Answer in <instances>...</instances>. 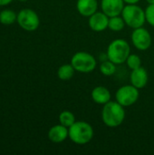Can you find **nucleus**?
Listing matches in <instances>:
<instances>
[{
  "label": "nucleus",
  "instance_id": "1",
  "mask_svg": "<svg viewBox=\"0 0 154 155\" xmlns=\"http://www.w3.org/2000/svg\"><path fill=\"white\" fill-rule=\"evenodd\" d=\"M125 119L124 107L117 101H109L103 104L102 110V120L103 124L110 128L120 126Z\"/></svg>",
  "mask_w": 154,
  "mask_h": 155
},
{
  "label": "nucleus",
  "instance_id": "2",
  "mask_svg": "<svg viewBox=\"0 0 154 155\" xmlns=\"http://www.w3.org/2000/svg\"><path fill=\"white\" fill-rule=\"evenodd\" d=\"M69 138L70 140L79 145H84L90 143L93 137V126L84 121L74 122L69 128Z\"/></svg>",
  "mask_w": 154,
  "mask_h": 155
},
{
  "label": "nucleus",
  "instance_id": "3",
  "mask_svg": "<svg viewBox=\"0 0 154 155\" xmlns=\"http://www.w3.org/2000/svg\"><path fill=\"white\" fill-rule=\"evenodd\" d=\"M131 54V47L124 39H115L110 43L107 47V59L113 62L115 64H122L126 62Z\"/></svg>",
  "mask_w": 154,
  "mask_h": 155
},
{
  "label": "nucleus",
  "instance_id": "4",
  "mask_svg": "<svg viewBox=\"0 0 154 155\" xmlns=\"http://www.w3.org/2000/svg\"><path fill=\"white\" fill-rule=\"evenodd\" d=\"M121 15L125 25L133 29L143 26L146 21L145 10L137 4H127V5H124Z\"/></svg>",
  "mask_w": 154,
  "mask_h": 155
},
{
  "label": "nucleus",
  "instance_id": "5",
  "mask_svg": "<svg viewBox=\"0 0 154 155\" xmlns=\"http://www.w3.org/2000/svg\"><path fill=\"white\" fill-rule=\"evenodd\" d=\"M71 64L75 71L83 74L93 72L97 64L95 57L93 54L83 51L77 52L73 55Z\"/></svg>",
  "mask_w": 154,
  "mask_h": 155
},
{
  "label": "nucleus",
  "instance_id": "6",
  "mask_svg": "<svg viewBox=\"0 0 154 155\" xmlns=\"http://www.w3.org/2000/svg\"><path fill=\"white\" fill-rule=\"evenodd\" d=\"M139 96V89L133 84H127L120 87L115 94L116 101L123 107H129L134 104L138 101Z\"/></svg>",
  "mask_w": 154,
  "mask_h": 155
},
{
  "label": "nucleus",
  "instance_id": "7",
  "mask_svg": "<svg viewBox=\"0 0 154 155\" xmlns=\"http://www.w3.org/2000/svg\"><path fill=\"white\" fill-rule=\"evenodd\" d=\"M16 21L24 30L28 32L36 30L40 25L38 15L34 10L29 8L22 9L17 15Z\"/></svg>",
  "mask_w": 154,
  "mask_h": 155
},
{
  "label": "nucleus",
  "instance_id": "8",
  "mask_svg": "<svg viewBox=\"0 0 154 155\" xmlns=\"http://www.w3.org/2000/svg\"><path fill=\"white\" fill-rule=\"evenodd\" d=\"M152 35L144 27H138L133 29L132 33V42L136 49L145 51L152 45Z\"/></svg>",
  "mask_w": 154,
  "mask_h": 155
},
{
  "label": "nucleus",
  "instance_id": "9",
  "mask_svg": "<svg viewBox=\"0 0 154 155\" xmlns=\"http://www.w3.org/2000/svg\"><path fill=\"white\" fill-rule=\"evenodd\" d=\"M124 7L123 0H101V8L109 17L120 15Z\"/></svg>",
  "mask_w": 154,
  "mask_h": 155
},
{
  "label": "nucleus",
  "instance_id": "10",
  "mask_svg": "<svg viewBox=\"0 0 154 155\" xmlns=\"http://www.w3.org/2000/svg\"><path fill=\"white\" fill-rule=\"evenodd\" d=\"M88 24L90 28L94 32H103L108 28L109 16L103 12H95L89 16Z\"/></svg>",
  "mask_w": 154,
  "mask_h": 155
},
{
  "label": "nucleus",
  "instance_id": "11",
  "mask_svg": "<svg viewBox=\"0 0 154 155\" xmlns=\"http://www.w3.org/2000/svg\"><path fill=\"white\" fill-rule=\"evenodd\" d=\"M148 73L145 68L143 66L132 70L131 75H130V80H131V84L135 86L138 89H142L146 86L148 83Z\"/></svg>",
  "mask_w": 154,
  "mask_h": 155
},
{
  "label": "nucleus",
  "instance_id": "12",
  "mask_svg": "<svg viewBox=\"0 0 154 155\" xmlns=\"http://www.w3.org/2000/svg\"><path fill=\"white\" fill-rule=\"evenodd\" d=\"M76 8L78 13L85 17H89L97 12L98 1L97 0H77Z\"/></svg>",
  "mask_w": 154,
  "mask_h": 155
},
{
  "label": "nucleus",
  "instance_id": "13",
  "mask_svg": "<svg viewBox=\"0 0 154 155\" xmlns=\"http://www.w3.org/2000/svg\"><path fill=\"white\" fill-rule=\"evenodd\" d=\"M69 137V132L68 128L60 124L54 125L52 128H50L48 132V138L52 143H60L66 140V138Z\"/></svg>",
  "mask_w": 154,
  "mask_h": 155
},
{
  "label": "nucleus",
  "instance_id": "14",
  "mask_svg": "<svg viewBox=\"0 0 154 155\" xmlns=\"http://www.w3.org/2000/svg\"><path fill=\"white\" fill-rule=\"evenodd\" d=\"M91 97L94 103L103 105L111 101V93L104 86H97L93 89Z\"/></svg>",
  "mask_w": 154,
  "mask_h": 155
},
{
  "label": "nucleus",
  "instance_id": "15",
  "mask_svg": "<svg viewBox=\"0 0 154 155\" xmlns=\"http://www.w3.org/2000/svg\"><path fill=\"white\" fill-rule=\"evenodd\" d=\"M74 72L75 70L74 66L72 65V64H65L59 67L57 71V76L59 79L63 81H67V80H70L74 76Z\"/></svg>",
  "mask_w": 154,
  "mask_h": 155
},
{
  "label": "nucleus",
  "instance_id": "16",
  "mask_svg": "<svg viewBox=\"0 0 154 155\" xmlns=\"http://www.w3.org/2000/svg\"><path fill=\"white\" fill-rule=\"evenodd\" d=\"M125 22L123 17L117 15V16H113L109 17V24H108V28L112 30L113 32H120L124 28Z\"/></svg>",
  "mask_w": 154,
  "mask_h": 155
},
{
  "label": "nucleus",
  "instance_id": "17",
  "mask_svg": "<svg viewBox=\"0 0 154 155\" xmlns=\"http://www.w3.org/2000/svg\"><path fill=\"white\" fill-rule=\"evenodd\" d=\"M99 69H100V72L104 76H112L116 72V64L113 62L107 59V60H104L103 62H102Z\"/></svg>",
  "mask_w": 154,
  "mask_h": 155
},
{
  "label": "nucleus",
  "instance_id": "18",
  "mask_svg": "<svg viewBox=\"0 0 154 155\" xmlns=\"http://www.w3.org/2000/svg\"><path fill=\"white\" fill-rule=\"evenodd\" d=\"M74 122H75V116L70 111H63L59 114V123L67 128H69Z\"/></svg>",
  "mask_w": 154,
  "mask_h": 155
},
{
  "label": "nucleus",
  "instance_id": "19",
  "mask_svg": "<svg viewBox=\"0 0 154 155\" xmlns=\"http://www.w3.org/2000/svg\"><path fill=\"white\" fill-rule=\"evenodd\" d=\"M17 19L15 13L10 9L3 10L0 13V23L3 25H11Z\"/></svg>",
  "mask_w": 154,
  "mask_h": 155
},
{
  "label": "nucleus",
  "instance_id": "20",
  "mask_svg": "<svg viewBox=\"0 0 154 155\" xmlns=\"http://www.w3.org/2000/svg\"><path fill=\"white\" fill-rule=\"evenodd\" d=\"M126 64L131 70H134L142 66V60L139 55L134 54H130V55L126 60Z\"/></svg>",
  "mask_w": 154,
  "mask_h": 155
},
{
  "label": "nucleus",
  "instance_id": "21",
  "mask_svg": "<svg viewBox=\"0 0 154 155\" xmlns=\"http://www.w3.org/2000/svg\"><path fill=\"white\" fill-rule=\"evenodd\" d=\"M145 16L148 24L154 27V4L149 5L145 9Z\"/></svg>",
  "mask_w": 154,
  "mask_h": 155
},
{
  "label": "nucleus",
  "instance_id": "22",
  "mask_svg": "<svg viewBox=\"0 0 154 155\" xmlns=\"http://www.w3.org/2000/svg\"><path fill=\"white\" fill-rule=\"evenodd\" d=\"M13 0H0V6H3V5H6L8 4H10Z\"/></svg>",
  "mask_w": 154,
  "mask_h": 155
},
{
  "label": "nucleus",
  "instance_id": "23",
  "mask_svg": "<svg viewBox=\"0 0 154 155\" xmlns=\"http://www.w3.org/2000/svg\"><path fill=\"white\" fill-rule=\"evenodd\" d=\"M126 4H137L140 0H123Z\"/></svg>",
  "mask_w": 154,
  "mask_h": 155
},
{
  "label": "nucleus",
  "instance_id": "24",
  "mask_svg": "<svg viewBox=\"0 0 154 155\" xmlns=\"http://www.w3.org/2000/svg\"><path fill=\"white\" fill-rule=\"evenodd\" d=\"M148 3H149V5H152V4H154V0H146Z\"/></svg>",
  "mask_w": 154,
  "mask_h": 155
},
{
  "label": "nucleus",
  "instance_id": "25",
  "mask_svg": "<svg viewBox=\"0 0 154 155\" xmlns=\"http://www.w3.org/2000/svg\"><path fill=\"white\" fill-rule=\"evenodd\" d=\"M19 1H26V0H19Z\"/></svg>",
  "mask_w": 154,
  "mask_h": 155
}]
</instances>
